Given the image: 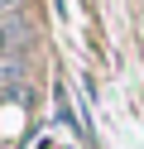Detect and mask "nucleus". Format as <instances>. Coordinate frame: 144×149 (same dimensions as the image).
Masks as SVG:
<instances>
[{
	"label": "nucleus",
	"instance_id": "nucleus-1",
	"mask_svg": "<svg viewBox=\"0 0 144 149\" xmlns=\"http://www.w3.org/2000/svg\"><path fill=\"white\" fill-rule=\"evenodd\" d=\"M10 5H15V0H0V15H10Z\"/></svg>",
	"mask_w": 144,
	"mask_h": 149
}]
</instances>
